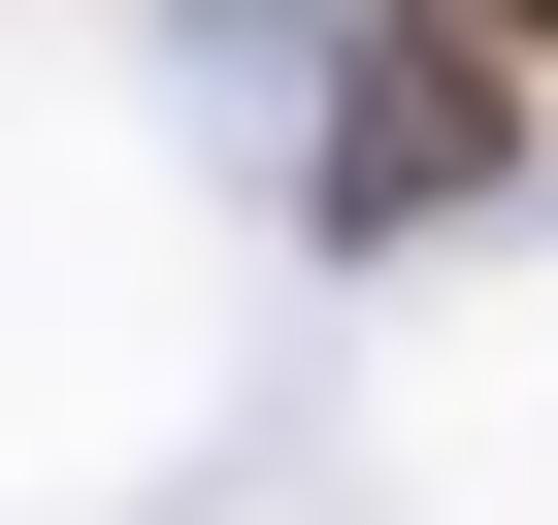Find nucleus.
<instances>
[{
    "label": "nucleus",
    "mask_w": 558,
    "mask_h": 525,
    "mask_svg": "<svg viewBox=\"0 0 558 525\" xmlns=\"http://www.w3.org/2000/svg\"><path fill=\"white\" fill-rule=\"evenodd\" d=\"M493 197H525V34L395 0V34L329 66V230H493Z\"/></svg>",
    "instance_id": "f257e3e1"
},
{
    "label": "nucleus",
    "mask_w": 558,
    "mask_h": 525,
    "mask_svg": "<svg viewBox=\"0 0 558 525\" xmlns=\"http://www.w3.org/2000/svg\"><path fill=\"white\" fill-rule=\"evenodd\" d=\"M460 34H525V66H558V0H460Z\"/></svg>",
    "instance_id": "f03ea898"
}]
</instances>
